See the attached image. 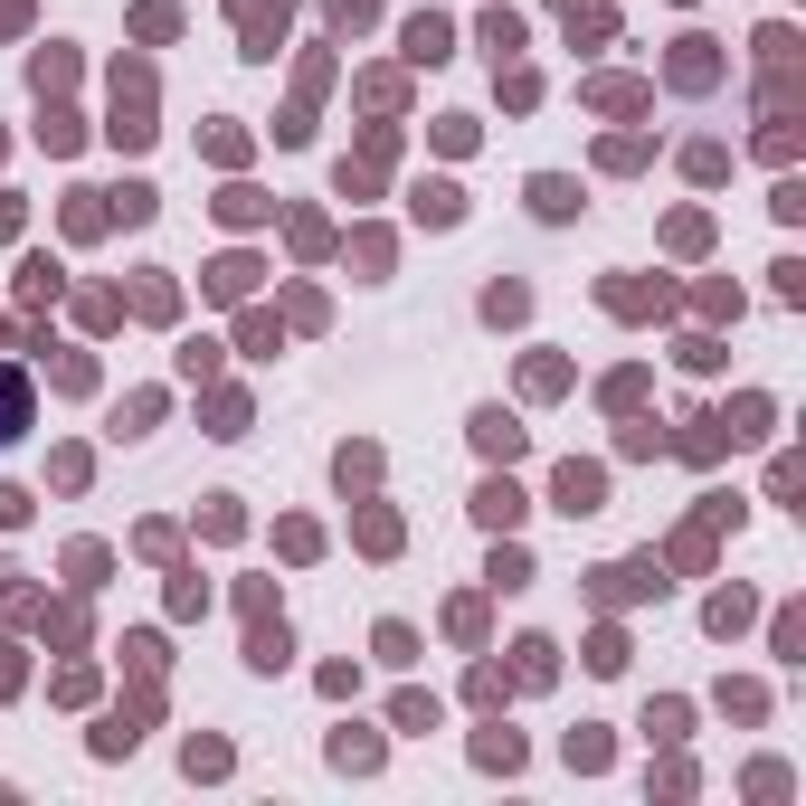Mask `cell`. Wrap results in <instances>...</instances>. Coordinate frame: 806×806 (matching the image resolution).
Instances as JSON below:
<instances>
[{"label":"cell","instance_id":"cell-1","mask_svg":"<svg viewBox=\"0 0 806 806\" xmlns=\"http://www.w3.org/2000/svg\"><path fill=\"white\" fill-rule=\"evenodd\" d=\"M20 427H29V379L0 370V437H20Z\"/></svg>","mask_w":806,"mask_h":806},{"label":"cell","instance_id":"cell-2","mask_svg":"<svg viewBox=\"0 0 806 806\" xmlns=\"http://www.w3.org/2000/svg\"><path fill=\"white\" fill-rule=\"evenodd\" d=\"M560 513H598V474H589V465L560 474Z\"/></svg>","mask_w":806,"mask_h":806},{"label":"cell","instance_id":"cell-3","mask_svg":"<svg viewBox=\"0 0 806 806\" xmlns=\"http://www.w3.org/2000/svg\"><path fill=\"white\" fill-rule=\"evenodd\" d=\"M474 437H484V447H494V455H513V447H522V427L503 418V408H484V418H474Z\"/></svg>","mask_w":806,"mask_h":806},{"label":"cell","instance_id":"cell-4","mask_svg":"<svg viewBox=\"0 0 806 806\" xmlns=\"http://www.w3.org/2000/svg\"><path fill=\"white\" fill-rule=\"evenodd\" d=\"M531 209H541V218H569V209H579V190H569V181H531Z\"/></svg>","mask_w":806,"mask_h":806},{"label":"cell","instance_id":"cell-5","mask_svg":"<svg viewBox=\"0 0 806 806\" xmlns=\"http://www.w3.org/2000/svg\"><path fill=\"white\" fill-rule=\"evenodd\" d=\"M408 57H447V20H408Z\"/></svg>","mask_w":806,"mask_h":806},{"label":"cell","instance_id":"cell-6","mask_svg":"<svg viewBox=\"0 0 806 806\" xmlns=\"http://www.w3.org/2000/svg\"><path fill=\"white\" fill-rule=\"evenodd\" d=\"M474 513H484V522H513L522 494H513V484H484V503H474Z\"/></svg>","mask_w":806,"mask_h":806}]
</instances>
